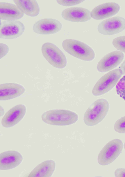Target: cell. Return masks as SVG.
<instances>
[{"label": "cell", "instance_id": "cell-1", "mask_svg": "<svg viewBox=\"0 0 125 177\" xmlns=\"http://www.w3.org/2000/svg\"><path fill=\"white\" fill-rule=\"evenodd\" d=\"M44 123L50 125L64 126L73 124L78 119V116L71 111L64 109H53L47 111L41 116Z\"/></svg>", "mask_w": 125, "mask_h": 177}, {"label": "cell", "instance_id": "cell-2", "mask_svg": "<svg viewBox=\"0 0 125 177\" xmlns=\"http://www.w3.org/2000/svg\"><path fill=\"white\" fill-rule=\"evenodd\" d=\"M108 101L104 98L97 100L85 111L83 121L87 125L93 126L101 122L106 115L109 110Z\"/></svg>", "mask_w": 125, "mask_h": 177}, {"label": "cell", "instance_id": "cell-3", "mask_svg": "<svg viewBox=\"0 0 125 177\" xmlns=\"http://www.w3.org/2000/svg\"><path fill=\"white\" fill-rule=\"evenodd\" d=\"M62 46L67 53L81 60L91 61L95 57V53L92 48L81 41L72 39H66L63 41Z\"/></svg>", "mask_w": 125, "mask_h": 177}, {"label": "cell", "instance_id": "cell-4", "mask_svg": "<svg viewBox=\"0 0 125 177\" xmlns=\"http://www.w3.org/2000/svg\"><path fill=\"white\" fill-rule=\"evenodd\" d=\"M123 143L121 140H112L104 146L98 154L97 161L101 165H108L114 161L121 152Z\"/></svg>", "mask_w": 125, "mask_h": 177}, {"label": "cell", "instance_id": "cell-5", "mask_svg": "<svg viewBox=\"0 0 125 177\" xmlns=\"http://www.w3.org/2000/svg\"><path fill=\"white\" fill-rule=\"evenodd\" d=\"M122 75L121 70L116 69L102 77L94 86L92 93L94 96L103 95L110 90L116 84Z\"/></svg>", "mask_w": 125, "mask_h": 177}, {"label": "cell", "instance_id": "cell-6", "mask_svg": "<svg viewBox=\"0 0 125 177\" xmlns=\"http://www.w3.org/2000/svg\"><path fill=\"white\" fill-rule=\"evenodd\" d=\"M41 50L43 56L51 65L58 68H64L67 64L65 55L56 45L50 42L44 43Z\"/></svg>", "mask_w": 125, "mask_h": 177}, {"label": "cell", "instance_id": "cell-7", "mask_svg": "<svg viewBox=\"0 0 125 177\" xmlns=\"http://www.w3.org/2000/svg\"><path fill=\"white\" fill-rule=\"evenodd\" d=\"M25 29L24 24L20 21L5 20L0 23V37L5 39L16 38L23 34Z\"/></svg>", "mask_w": 125, "mask_h": 177}, {"label": "cell", "instance_id": "cell-8", "mask_svg": "<svg viewBox=\"0 0 125 177\" xmlns=\"http://www.w3.org/2000/svg\"><path fill=\"white\" fill-rule=\"evenodd\" d=\"M125 29V19L116 16L106 19L99 24L97 30L101 34L112 35L118 33Z\"/></svg>", "mask_w": 125, "mask_h": 177}, {"label": "cell", "instance_id": "cell-9", "mask_svg": "<svg viewBox=\"0 0 125 177\" xmlns=\"http://www.w3.org/2000/svg\"><path fill=\"white\" fill-rule=\"evenodd\" d=\"M62 25L58 20L52 18H44L36 22L32 27L35 33L47 35L55 34L61 29Z\"/></svg>", "mask_w": 125, "mask_h": 177}, {"label": "cell", "instance_id": "cell-10", "mask_svg": "<svg viewBox=\"0 0 125 177\" xmlns=\"http://www.w3.org/2000/svg\"><path fill=\"white\" fill-rule=\"evenodd\" d=\"M124 58L123 52L118 51L111 52L104 56L98 62L97 66L98 70L104 72L111 70L118 66Z\"/></svg>", "mask_w": 125, "mask_h": 177}, {"label": "cell", "instance_id": "cell-11", "mask_svg": "<svg viewBox=\"0 0 125 177\" xmlns=\"http://www.w3.org/2000/svg\"><path fill=\"white\" fill-rule=\"evenodd\" d=\"M26 112L24 105L19 104L14 106L5 114L1 121L2 125L6 128L13 127L23 118Z\"/></svg>", "mask_w": 125, "mask_h": 177}, {"label": "cell", "instance_id": "cell-12", "mask_svg": "<svg viewBox=\"0 0 125 177\" xmlns=\"http://www.w3.org/2000/svg\"><path fill=\"white\" fill-rule=\"evenodd\" d=\"M61 16L64 19L74 22H86L91 19V12L89 10L82 7L68 8L63 10Z\"/></svg>", "mask_w": 125, "mask_h": 177}, {"label": "cell", "instance_id": "cell-13", "mask_svg": "<svg viewBox=\"0 0 125 177\" xmlns=\"http://www.w3.org/2000/svg\"><path fill=\"white\" fill-rule=\"evenodd\" d=\"M120 7L115 2H108L99 5L94 8L91 12V17L100 20L113 16L119 11Z\"/></svg>", "mask_w": 125, "mask_h": 177}, {"label": "cell", "instance_id": "cell-14", "mask_svg": "<svg viewBox=\"0 0 125 177\" xmlns=\"http://www.w3.org/2000/svg\"><path fill=\"white\" fill-rule=\"evenodd\" d=\"M23 159L21 154L17 151L3 152L0 154V169L7 170L14 168L21 163Z\"/></svg>", "mask_w": 125, "mask_h": 177}, {"label": "cell", "instance_id": "cell-15", "mask_svg": "<svg viewBox=\"0 0 125 177\" xmlns=\"http://www.w3.org/2000/svg\"><path fill=\"white\" fill-rule=\"evenodd\" d=\"M25 89L22 85L8 83L0 85V100H5L14 98L22 94Z\"/></svg>", "mask_w": 125, "mask_h": 177}, {"label": "cell", "instance_id": "cell-16", "mask_svg": "<svg viewBox=\"0 0 125 177\" xmlns=\"http://www.w3.org/2000/svg\"><path fill=\"white\" fill-rule=\"evenodd\" d=\"M23 13L14 4L5 2L0 3V18L5 20H14L21 18Z\"/></svg>", "mask_w": 125, "mask_h": 177}, {"label": "cell", "instance_id": "cell-17", "mask_svg": "<svg viewBox=\"0 0 125 177\" xmlns=\"http://www.w3.org/2000/svg\"><path fill=\"white\" fill-rule=\"evenodd\" d=\"M55 167L54 161L46 160L37 166L30 173L28 177H50L53 174Z\"/></svg>", "mask_w": 125, "mask_h": 177}, {"label": "cell", "instance_id": "cell-18", "mask_svg": "<svg viewBox=\"0 0 125 177\" xmlns=\"http://www.w3.org/2000/svg\"><path fill=\"white\" fill-rule=\"evenodd\" d=\"M14 2L20 10L24 14L31 17L37 16L40 9L35 0H14Z\"/></svg>", "mask_w": 125, "mask_h": 177}, {"label": "cell", "instance_id": "cell-19", "mask_svg": "<svg viewBox=\"0 0 125 177\" xmlns=\"http://www.w3.org/2000/svg\"><path fill=\"white\" fill-rule=\"evenodd\" d=\"M112 44L118 50L125 53V36L115 38L113 40Z\"/></svg>", "mask_w": 125, "mask_h": 177}, {"label": "cell", "instance_id": "cell-20", "mask_svg": "<svg viewBox=\"0 0 125 177\" xmlns=\"http://www.w3.org/2000/svg\"><path fill=\"white\" fill-rule=\"evenodd\" d=\"M116 89L117 94L125 100V75L118 82Z\"/></svg>", "mask_w": 125, "mask_h": 177}, {"label": "cell", "instance_id": "cell-21", "mask_svg": "<svg viewBox=\"0 0 125 177\" xmlns=\"http://www.w3.org/2000/svg\"><path fill=\"white\" fill-rule=\"evenodd\" d=\"M115 130L118 133H125V116L118 119L115 123Z\"/></svg>", "mask_w": 125, "mask_h": 177}, {"label": "cell", "instance_id": "cell-22", "mask_svg": "<svg viewBox=\"0 0 125 177\" xmlns=\"http://www.w3.org/2000/svg\"><path fill=\"white\" fill-rule=\"evenodd\" d=\"M84 0H57L59 4L64 6H71L76 5L82 3Z\"/></svg>", "mask_w": 125, "mask_h": 177}, {"label": "cell", "instance_id": "cell-23", "mask_svg": "<svg viewBox=\"0 0 125 177\" xmlns=\"http://www.w3.org/2000/svg\"><path fill=\"white\" fill-rule=\"evenodd\" d=\"M0 58L3 57L8 53L9 48L6 44L3 43H0Z\"/></svg>", "mask_w": 125, "mask_h": 177}, {"label": "cell", "instance_id": "cell-24", "mask_svg": "<svg viewBox=\"0 0 125 177\" xmlns=\"http://www.w3.org/2000/svg\"><path fill=\"white\" fill-rule=\"evenodd\" d=\"M114 175L115 177H125V168L117 169L115 171Z\"/></svg>", "mask_w": 125, "mask_h": 177}, {"label": "cell", "instance_id": "cell-25", "mask_svg": "<svg viewBox=\"0 0 125 177\" xmlns=\"http://www.w3.org/2000/svg\"><path fill=\"white\" fill-rule=\"evenodd\" d=\"M119 68L121 71L122 74H125V60L122 63L119 67Z\"/></svg>", "mask_w": 125, "mask_h": 177}, {"label": "cell", "instance_id": "cell-26", "mask_svg": "<svg viewBox=\"0 0 125 177\" xmlns=\"http://www.w3.org/2000/svg\"><path fill=\"white\" fill-rule=\"evenodd\" d=\"M124 149H125V143H124Z\"/></svg>", "mask_w": 125, "mask_h": 177}]
</instances>
